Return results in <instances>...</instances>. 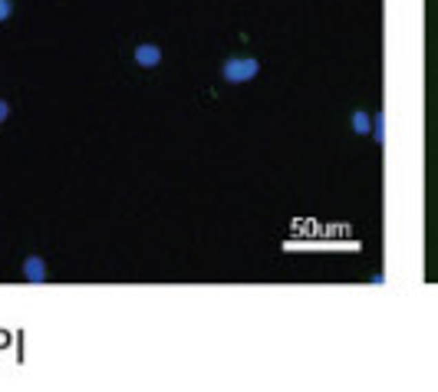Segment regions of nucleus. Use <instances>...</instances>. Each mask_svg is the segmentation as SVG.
<instances>
[{"label": "nucleus", "mask_w": 438, "mask_h": 392, "mask_svg": "<svg viewBox=\"0 0 438 392\" xmlns=\"http://www.w3.org/2000/svg\"><path fill=\"white\" fill-rule=\"evenodd\" d=\"M257 73H260V60H254V56H231V60H225V66H221L225 83H247V79H254Z\"/></svg>", "instance_id": "nucleus-1"}, {"label": "nucleus", "mask_w": 438, "mask_h": 392, "mask_svg": "<svg viewBox=\"0 0 438 392\" xmlns=\"http://www.w3.org/2000/svg\"><path fill=\"white\" fill-rule=\"evenodd\" d=\"M7 116H10V106H7V103L0 99V122H7Z\"/></svg>", "instance_id": "nucleus-7"}, {"label": "nucleus", "mask_w": 438, "mask_h": 392, "mask_svg": "<svg viewBox=\"0 0 438 392\" xmlns=\"http://www.w3.org/2000/svg\"><path fill=\"white\" fill-rule=\"evenodd\" d=\"M10 14H14V3H10V0H0V23L10 20Z\"/></svg>", "instance_id": "nucleus-6"}, {"label": "nucleus", "mask_w": 438, "mask_h": 392, "mask_svg": "<svg viewBox=\"0 0 438 392\" xmlns=\"http://www.w3.org/2000/svg\"><path fill=\"white\" fill-rule=\"evenodd\" d=\"M23 277H27L30 284H43L46 280V260L43 257H36V254L27 257V260H23Z\"/></svg>", "instance_id": "nucleus-2"}, {"label": "nucleus", "mask_w": 438, "mask_h": 392, "mask_svg": "<svg viewBox=\"0 0 438 392\" xmlns=\"http://www.w3.org/2000/svg\"><path fill=\"white\" fill-rule=\"evenodd\" d=\"M369 136H373V142H376V145H382V142H386V125H382V116H373V129H369Z\"/></svg>", "instance_id": "nucleus-5"}, {"label": "nucleus", "mask_w": 438, "mask_h": 392, "mask_svg": "<svg viewBox=\"0 0 438 392\" xmlns=\"http://www.w3.org/2000/svg\"><path fill=\"white\" fill-rule=\"evenodd\" d=\"M136 63L138 66H145V70H149V66H158V63H162V50H158L155 43H138L136 46Z\"/></svg>", "instance_id": "nucleus-3"}, {"label": "nucleus", "mask_w": 438, "mask_h": 392, "mask_svg": "<svg viewBox=\"0 0 438 392\" xmlns=\"http://www.w3.org/2000/svg\"><path fill=\"white\" fill-rule=\"evenodd\" d=\"M349 125H353V132L366 136V132L373 129V119H369V112H366V109H356V112L349 116Z\"/></svg>", "instance_id": "nucleus-4"}]
</instances>
